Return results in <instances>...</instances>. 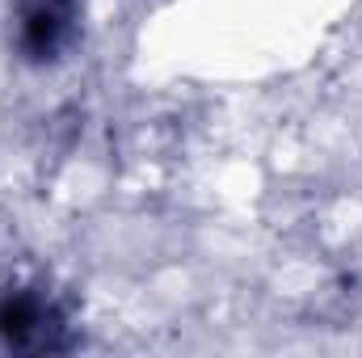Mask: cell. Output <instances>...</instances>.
I'll return each instance as SVG.
<instances>
[{"mask_svg":"<svg viewBox=\"0 0 362 358\" xmlns=\"http://www.w3.org/2000/svg\"><path fill=\"white\" fill-rule=\"evenodd\" d=\"M76 21V0H30L21 17V51L30 59H51Z\"/></svg>","mask_w":362,"mask_h":358,"instance_id":"cell-1","label":"cell"},{"mask_svg":"<svg viewBox=\"0 0 362 358\" xmlns=\"http://www.w3.org/2000/svg\"><path fill=\"white\" fill-rule=\"evenodd\" d=\"M51 329L55 325V312L30 295V291H17V295H4L0 299V337L8 346H51Z\"/></svg>","mask_w":362,"mask_h":358,"instance_id":"cell-2","label":"cell"}]
</instances>
